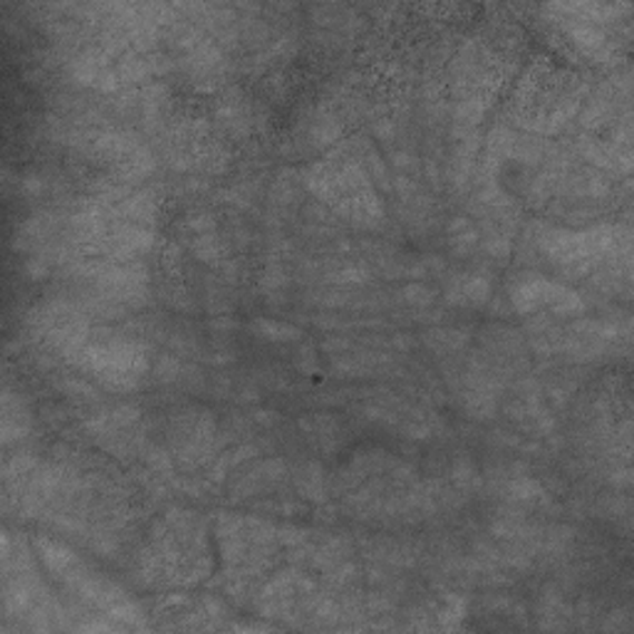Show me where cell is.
<instances>
[{
	"mask_svg": "<svg viewBox=\"0 0 634 634\" xmlns=\"http://www.w3.org/2000/svg\"><path fill=\"white\" fill-rule=\"evenodd\" d=\"M514 303L518 305V310H523V313H528V310L533 308H543V305L558 310V313L581 308V300H577V295H573L570 291H565V287L555 285L550 281H540V277L518 285V291L514 293Z\"/></svg>",
	"mask_w": 634,
	"mask_h": 634,
	"instance_id": "1",
	"label": "cell"
}]
</instances>
